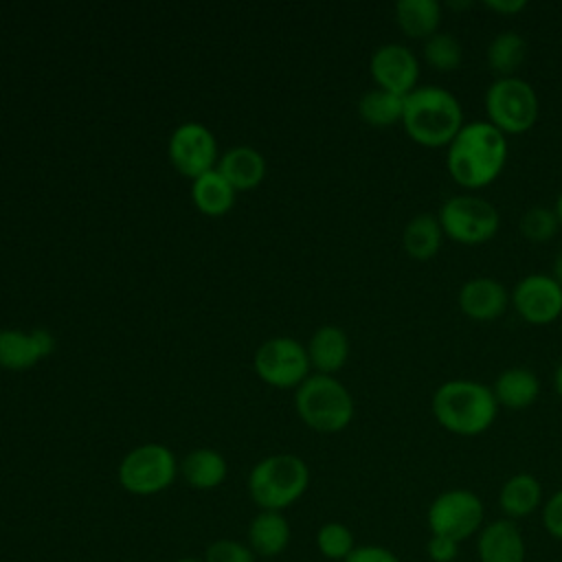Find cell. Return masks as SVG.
Segmentation results:
<instances>
[{"mask_svg":"<svg viewBox=\"0 0 562 562\" xmlns=\"http://www.w3.org/2000/svg\"><path fill=\"white\" fill-rule=\"evenodd\" d=\"M542 527L555 540H562V487L542 503Z\"/></svg>","mask_w":562,"mask_h":562,"instance_id":"obj_32","label":"cell"},{"mask_svg":"<svg viewBox=\"0 0 562 562\" xmlns=\"http://www.w3.org/2000/svg\"><path fill=\"white\" fill-rule=\"evenodd\" d=\"M542 485L529 472L512 474L498 492V505L505 518L520 520L531 516L542 505Z\"/></svg>","mask_w":562,"mask_h":562,"instance_id":"obj_19","label":"cell"},{"mask_svg":"<svg viewBox=\"0 0 562 562\" xmlns=\"http://www.w3.org/2000/svg\"><path fill=\"white\" fill-rule=\"evenodd\" d=\"M358 114L371 127L397 125L402 123V114H404V97L373 88L360 97Z\"/></svg>","mask_w":562,"mask_h":562,"instance_id":"obj_26","label":"cell"},{"mask_svg":"<svg viewBox=\"0 0 562 562\" xmlns=\"http://www.w3.org/2000/svg\"><path fill=\"white\" fill-rule=\"evenodd\" d=\"M316 549L323 558L334 562H345V558L356 549L353 531L342 522H325L316 531Z\"/></svg>","mask_w":562,"mask_h":562,"instance_id":"obj_30","label":"cell"},{"mask_svg":"<svg viewBox=\"0 0 562 562\" xmlns=\"http://www.w3.org/2000/svg\"><path fill=\"white\" fill-rule=\"evenodd\" d=\"M553 211H555V215H558V220H560V226H562V191H560V195H558V200H555V204H553Z\"/></svg>","mask_w":562,"mask_h":562,"instance_id":"obj_39","label":"cell"},{"mask_svg":"<svg viewBox=\"0 0 562 562\" xmlns=\"http://www.w3.org/2000/svg\"><path fill=\"white\" fill-rule=\"evenodd\" d=\"M551 279L562 288V250L555 255L553 259V268H551Z\"/></svg>","mask_w":562,"mask_h":562,"instance_id":"obj_37","label":"cell"},{"mask_svg":"<svg viewBox=\"0 0 562 562\" xmlns=\"http://www.w3.org/2000/svg\"><path fill=\"white\" fill-rule=\"evenodd\" d=\"M252 367L266 384L277 389H296L310 375L307 349L290 336L266 340L255 351Z\"/></svg>","mask_w":562,"mask_h":562,"instance_id":"obj_10","label":"cell"},{"mask_svg":"<svg viewBox=\"0 0 562 562\" xmlns=\"http://www.w3.org/2000/svg\"><path fill=\"white\" fill-rule=\"evenodd\" d=\"M439 224L448 239L463 246H479L490 241L501 226L496 206L474 193L448 198L439 209Z\"/></svg>","mask_w":562,"mask_h":562,"instance_id":"obj_7","label":"cell"},{"mask_svg":"<svg viewBox=\"0 0 562 562\" xmlns=\"http://www.w3.org/2000/svg\"><path fill=\"white\" fill-rule=\"evenodd\" d=\"M487 123L505 136L529 132L540 114V101L533 86L520 77L494 79L483 97Z\"/></svg>","mask_w":562,"mask_h":562,"instance_id":"obj_6","label":"cell"},{"mask_svg":"<svg viewBox=\"0 0 562 562\" xmlns=\"http://www.w3.org/2000/svg\"><path fill=\"white\" fill-rule=\"evenodd\" d=\"M305 349L310 367L316 369V373L334 375L349 358V338L338 325H323L312 334Z\"/></svg>","mask_w":562,"mask_h":562,"instance_id":"obj_16","label":"cell"},{"mask_svg":"<svg viewBox=\"0 0 562 562\" xmlns=\"http://www.w3.org/2000/svg\"><path fill=\"white\" fill-rule=\"evenodd\" d=\"M369 72L380 90L408 97L419 83V59L404 44H382L369 59Z\"/></svg>","mask_w":562,"mask_h":562,"instance_id":"obj_13","label":"cell"},{"mask_svg":"<svg viewBox=\"0 0 562 562\" xmlns=\"http://www.w3.org/2000/svg\"><path fill=\"white\" fill-rule=\"evenodd\" d=\"M426 518L432 536H446L461 544L483 529L485 507L472 490L454 487L432 498Z\"/></svg>","mask_w":562,"mask_h":562,"instance_id":"obj_9","label":"cell"},{"mask_svg":"<svg viewBox=\"0 0 562 562\" xmlns=\"http://www.w3.org/2000/svg\"><path fill=\"white\" fill-rule=\"evenodd\" d=\"M180 470H182L184 481L191 487H195V490H213L220 483H224L228 465H226V459L217 450H213V448H195V450H191L184 457Z\"/></svg>","mask_w":562,"mask_h":562,"instance_id":"obj_25","label":"cell"},{"mask_svg":"<svg viewBox=\"0 0 562 562\" xmlns=\"http://www.w3.org/2000/svg\"><path fill=\"white\" fill-rule=\"evenodd\" d=\"M525 59H527V42L516 31L496 33L485 48L487 68L496 75V79L516 77V70L522 66Z\"/></svg>","mask_w":562,"mask_h":562,"instance_id":"obj_24","label":"cell"},{"mask_svg":"<svg viewBox=\"0 0 562 562\" xmlns=\"http://www.w3.org/2000/svg\"><path fill=\"white\" fill-rule=\"evenodd\" d=\"M191 198L200 213L220 217L231 211V206L235 202V189L228 184V180L217 169H211L193 180Z\"/></svg>","mask_w":562,"mask_h":562,"instance_id":"obj_23","label":"cell"},{"mask_svg":"<svg viewBox=\"0 0 562 562\" xmlns=\"http://www.w3.org/2000/svg\"><path fill=\"white\" fill-rule=\"evenodd\" d=\"M294 406L301 422L316 432H340L353 419V397L334 375H307L296 386Z\"/></svg>","mask_w":562,"mask_h":562,"instance_id":"obj_5","label":"cell"},{"mask_svg":"<svg viewBox=\"0 0 562 562\" xmlns=\"http://www.w3.org/2000/svg\"><path fill=\"white\" fill-rule=\"evenodd\" d=\"M553 389H555V393L562 397V362L555 367V371H553Z\"/></svg>","mask_w":562,"mask_h":562,"instance_id":"obj_38","label":"cell"},{"mask_svg":"<svg viewBox=\"0 0 562 562\" xmlns=\"http://www.w3.org/2000/svg\"><path fill=\"white\" fill-rule=\"evenodd\" d=\"M459 310L463 316L476 323H492L498 321L509 303L507 288L494 277H472L468 279L457 296Z\"/></svg>","mask_w":562,"mask_h":562,"instance_id":"obj_14","label":"cell"},{"mask_svg":"<svg viewBox=\"0 0 562 562\" xmlns=\"http://www.w3.org/2000/svg\"><path fill=\"white\" fill-rule=\"evenodd\" d=\"M178 474L173 452L162 443L132 448L119 463V483L136 496H151L167 490Z\"/></svg>","mask_w":562,"mask_h":562,"instance_id":"obj_8","label":"cell"},{"mask_svg":"<svg viewBox=\"0 0 562 562\" xmlns=\"http://www.w3.org/2000/svg\"><path fill=\"white\" fill-rule=\"evenodd\" d=\"M167 151L171 165L191 180L211 171L217 160L215 136L206 125L198 121L178 125L169 136Z\"/></svg>","mask_w":562,"mask_h":562,"instance_id":"obj_11","label":"cell"},{"mask_svg":"<svg viewBox=\"0 0 562 562\" xmlns=\"http://www.w3.org/2000/svg\"><path fill=\"white\" fill-rule=\"evenodd\" d=\"M479 562H525L527 542L516 520L498 518L476 533Z\"/></svg>","mask_w":562,"mask_h":562,"instance_id":"obj_15","label":"cell"},{"mask_svg":"<svg viewBox=\"0 0 562 562\" xmlns=\"http://www.w3.org/2000/svg\"><path fill=\"white\" fill-rule=\"evenodd\" d=\"M558 228H560V220H558L553 206H542V204L529 206L520 215V222H518L520 235L531 244H544V241L553 239Z\"/></svg>","mask_w":562,"mask_h":562,"instance_id":"obj_29","label":"cell"},{"mask_svg":"<svg viewBox=\"0 0 562 562\" xmlns=\"http://www.w3.org/2000/svg\"><path fill=\"white\" fill-rule=\"evenodd\" d=\"M435 422L459 437L483 435L498 415V404L492 386L457 378L439 384L430 400Z\"/></svg>","mask_w":562,"mask_h":562,"instance_id":"obj_2","label":"cell"},{"mask_svg":"<svg viewBox=\"0 0 562 562\" xmlns=\"http://www.w3.org/2000/svg\"><path fill=\"white\" fill-rule=\"evenodd\" d=\"M492 393L496 397L498 408L525 411L540 395V380L527 367H509L501 371L492 384Z\"/></svg>","mask_w":562,"mask_h":562,"instance_id":"obj_17","label":"cell"},{"mask_svg":"<svg viewBox=\"0 0 562 562\" xmlns=\"http://www.w3.org/2000/svg\"><path fill=\"white\" fill-rule=\"evenodd\" d=\"M395 22L411 40L426 42L441 26V4L437 0H400L395 4Z\"/></svg>","mask_w":562,"mask_h":562,"instance_id":"obj_22","label":"cell"},{"mask_svg":"<svg viewBox=\"0 0 562 562\" xmlns=\"http://www.w3.org/2000/svg\"><path fill=\"white\" fill-rule=\"evenodd\" d=\"M310 485L307 463L288 452L263 457L248 474L250 498L268 512H283L294 505Z\"/></svg>","mask_w":562,"mask_h":562,"instance_id":"obj_4","label":"cell"},{"mask_svg":"<svg viewBox=\"0 0 562 562\" xmlns=\"http://www.w3.org/2000/svg\"><path fill=\"white\" fill-rule=\"evenodd\" d=\"M31 336H33V342H35V347H37L40 356H42V358H46V356L53 351V347H55V338H53V334H50V331H46V329H33V331H31Z\"/></svg>","mask_w":562,"mask_h":562,"instance_id":"obj_36","label":"cell"},{"mask_svg":"<svg viewBox=\"0 0 562 562\" xmlns=\"http://www.w3.org/2000/svg\"><path fill=\"white\" fill-rule=\"evenodd\" d=\"M426 553L430 562H454L459 555V542L446 536H432L426 542Z\"/></svg>","mask_w":562,"mask_h":562,"instance_id":"obj_33","label":"cell"},{"mask_svg":"<svg viewBox=\"0 0 562 562\" xmlns=\"http://www.w3.org/2000/svg\"><path fill=\"white\" fill-rule=\"evenodd\" d=\"M443 231L439 217L432 213L413 215L402 231V248L415 261L432 259L443 244Z\"/></svg>","mask_w":562,"mask_h":562,"instance_id":"obj_21","label":"cell"},{"mask_svg":"<svg viewBox=\"0 0 562 562\" xmlns=\"http://www.w3.org/2000/svg\"><path fill=\"white\" fill-rule=\"evenodd\" d=\"M509 303L516 314L529 325H551L562 318V288L551 279V274L533 272L522 277L512 294Z\"/></svg>","mask_w":562,"mask_h":562,"instance_id":"obj_12","label":"cell"},{"mask_svg":"<svg viewBox=\"0 0 562 562\" xmlns=\"http://www.w3.org/2000/svg\"><path fill=\"white\" fill-rule=\"evenodd\" d=\"M422 57L432 70L452 72L463 61V48H461V42L452 33L439 31L424 42Z\"/></svg>","mask_w":562,"mask_h":562,"instance_id":"obj_28","label":"cell"},{"mask_svg":"<svg viewBox=\"0 0 562 562\" xmlns=\"http://www.w3.org/2000/svg\"><path fill=\"white\" fill-rule=\"evenodd\" d=\"M345 562H400V558L382 544H360L345 558Z\"/></svg>","mask_w":562,"mask_h":562,"instance_id":"obj_34","label":"cell"},{"mask_svg":"<svg viewBox=\"0 0 562 562\" xmlns=\"http://www.w3.org/2000/svg\"><path fill=\"white\" fill-rule=\"evenodd\" d=\"M176 562H204V560H198V558H180Z\"/></svg>","mask_w":562,"mask_h":562,"instance_id":"obj_40","label":"cell"},{"mask_svg":"<svg viewBox=\"0 0 562 562\" xmlns=\"http://www.w3.org/2000/svg\"><path fill=\"white\" fill-rule=\"evenodd\" d=\"M402 125L408 138L422 147H448L465 125L461 101L446 88L417 86L404 97Z\"/></svg>","mask_w":562,"mask_h":562,"instance_id":"obj_3","label":"cell"},{"mask_svg":"<svg viewBox=\"0 0 562 562\" xmlns=\"http://www.w3.org/2000/svg\"><path fill=\"white\" fill-rule=\"evenodd\" d=\"M204 562H255V553L244 542L222 538L209 544L204 553Z\"/></svg>","mask_w":562,"mask_h":562,"instance_id":"obj_31","label":"cell"},{"mask_svg":"<svg viewBox=\"0 0 562 562\" xmlns=\"http://www.w3.org/2000/svg\"><path fill=\"white\" fill-rule=\"evenodd\" d=\"M507 154V136L487 121H474L465 123L446 147V169L461 189L479 191L501 176Z\"/></svg>","mask_w":562,"mask_h":562,"instance_id":"obj_1","label":"cell"},{"mask_svg":"<svg viewBox=\"0 0 562 562\" xmlns=\"http://www.w3.org/2000/svg\"><path fill=\"white\" fill-rule=\"evenodd\" d=\"M42 360L31 331L0 329V367L7 371H26Z\"/></svg>","mask_w":562,"mask_h":562,"instance_id":"obj_27","label":"cell"},{"mask_svg":"<svg viewBox=\"0 0 562 562\" xmlns=\"http://www.w3.org/2000/svg\"><path fill=\"white\" fill-rule=\"evenodd\" d=\"M217 171L228 180L235 191H248L263 180L266 160L255 147L237 145L220 156Z\"/></svg>","mask_w":562,"mask_h":562,"instance_id":"obj_18","label":"cell"},{"mask_svg":"<svg viewBox=\"0 0 562 562\" xmlns=\"http://www.w3.org/2000/svg\"><path fill=\"white\" fill-rule=\"evenodd\" d=\"M483 7L498 15H516L522 9H527V2L525 0H485Z\"/></svg>","mask_w":562,"mask_h":562,"instance_id":"obj_35","label":"cell"},{"mask_svg":"<svg viewBox=\"0 0 562 562\" xmlns=\"http://www.w3.org/2000/svg\"><path fill=\"white\" fill-rule=\"evenodd\" d=\"M290 544V522L281 512L261 509L248 525V547L255 555L274 558Z\"/></svg>","mask_w":562,"mask_h":562,"instance_id":"obj_20","label":"cell"}]
</instances>
